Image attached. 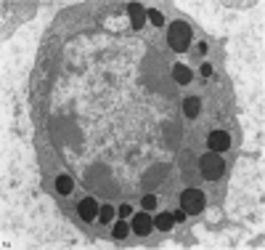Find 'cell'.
<instances>
[{"label": "cell", "mask_w": 265, "mask_h": 250, "mask_svg": "<svg viewBox=\"0 0 265 250\" xmlns=\"http://www.w3.org/2000/svg\"><path fill=\"white\" fill-rule=\"evenodd\" d=\"M191 40H194V32H191V27H188L186 22L170 24V30H167V43H170V48H173V51H178V53L188 51Z\"/></svg>", "instance_id": "cell-1"}, {"label": "cell", "mask_w": 265, "mask_h": 250, "mask_svg": "<svg viewBox=\"0 0 265 250\" xmlns=\"http://www.w3.org/2000/svg\"><path fill=\"white\" fill-rule=\"evenodd\" d=\"M199 168H202V176L207 181H217L223 176V171H225V162H223V157L217 152H207L202 160H199Z\"/></svg>", "instance_id": "cell-2"}, {"label": "cell", "mask_w": 265, "mask_h": 250, "mask_svg": "<svg viewBox=\"0 0 265 250\" xmlns=\"http://www.w3.org/2000/svg\"><path fill=\"white\" fill-rule=\"evenodd\" d=\"M181 208L186 210V216H199L204 208H207V200H204V192L202 189H186L181 194Z\"/></svg>", "instance_id": "cell-3"}, {"label": "cell", "mask_w": 265, "mask_h": 250, "mask_svg": "<svg viewBox=\"0 0 265 250\" xmlns=\"http://www.w3.org/2000/svg\"><path fill=\"white\" fill-rule=\"evenodd\" d=\"M207 146H210V152H225V149H231V136L225 133V131H212L210 138H207Z\"/></svg>", "instance_id": "cell-4"}, {"label": "cell", "mask_w": 265, "mask_h": 250, "mask_svg": "<svg viewBox=\"0 0 265 250\" xmlns=\"http://www.w3.org/2000/svg\"><path fill=\"white\" fill-rule=\"evenodd\" d=\"M132 231H136L138 237H146L154 231V218L149 216V213H136L132 216Z\"/></svg>", "instance_id": "cell-5"}, {"label": "cell", "mask_w": 265, "mask_h": 250, "mask_svg": "<svg viewBox=\"0 0 265 250\" xmlns=\"http://www.w3.org/2000/svg\"><path fill=\"white\" fill-rule=\"evenodd\" d=\"M77 210H80V218H82V221H93V218H98V210H101V208H98V202L93 200V197H85V200L80 202Z\"/></svg>", "instance_id": "cell-6"}, {"label": "cell", "mask_w": 265, "mask_h": 250, "mask_svg": "<svg viewBox=\"0 0 265 250\" xmlns=\"http://www.w3.org/2000/svg\"><path fill=\"white\" fill-rule=\"evenodd\" d=\"M127 14H130V24H132V30H141V27L146 24V11H144V6L132 3V6L127 8Z\"/></svg>", "instance_id": "cell-7"}, {"label": "cell", "mask_w": 265, "mask_h": 250, "mask_svg": "<svg viewBox=\"0 0 265 250\" xmlns=\"http://www.w3.org/2000/svg\"><path fill=\"white\" fill-rule=\"evenodd\" d=\"M173 77H175L178 86H188V82L194 80V72L188 69L186 64H175V67H173Z\"/></svg>", "instance_id": "cell-8"}, {"label": "cell", "mask_w": 265, "mask_h": 250, "mask_svg": "<svg viewBox=\"0 0 265 250\" xmlns=\"http://www.w3.org/2000/svg\"><path fill=\"white\" fill-rule=\"evenodd\" d=\"M183 112H186V117H196L199 112H202V101H199L196 96H188L183 101Z\"/></svg>", "instance_id": "cell-9"}, {"label": "cell", "mask_w": 265, "mask_h": 250, "mask_svg": "<svg viewBox=\"0 0 265 250\" xmlns=\"http://www.w3.org/2000/svg\"><path fill=\"white\" fill-rule=\"evenodd\" d=\"M154 226L159 229V231H170L175 226V218H173V213H159V216L154 218Z\"/></svg>", "instance_id": "cell-10"}, {"label": "cell", "mask_w": 265, "mask_h": 250, "mask_svg": "<svg viewBox=\"0 0 265 250\" xmlns=\"http://www.w3.org/2000/svg\"><path fill=\"white\" fill-rule=\"evenodd\" d=\"M56 189H59V194H72L74 192V181L66 173H61L59 179H56Z\"/></svg>", "instance_id": "cell-11"}, {"label": "cell", "mask_w": 265, "mask_h": 250, "mask_svg": "<svg viewBox=\"0 0 265 250\" xmlns=\"http://www.w3.org/2000/svg\"><path fill=\"white\" fill-rule=\"evenodd\" d=\"M146 19L154 24V27H162V24H165V16L159 14V11H154V8H151V11H146Z\"/></svg>", "instance_id": "cell-12"}, {"label": "cell", "mask_w": 265, "mask_h": 250, "mask_svg": "<svg viewBox=\"0 0 265 250\" xmlns=\"http://www.w3.org/2000/svg\"><path fill=\"white\" fill-rule=\"evenodd\" d=\"M130 234V226L125 224V221H119V224H114V237L117 239H125Z\"/></svg>", "instance_id": "cell-13"}, {"label": "cell", "mask_w": 265, "mask_h": 250, "mask_svg": "<svg viewBox=\"0 0 265 250\" xmlns=\"http://www.w3.org/2000/svg\"><path fill=\"white\" fill-rule=\"evenodd\" d=\"M111 216H114V210H111V205H103V208L98 210V221H101V224H109V221H111Z\"/></svg>", "instance_id": "cell-14"}, {"label": "cell", "mask_w": 265, "mask_h": 250, "mask_svg": "<svg viewBox=\"0 0 265 250\" xmlns=\"http://www.w3.org/2000/svg\"><path fill=\"white\" fill-rule=\"evenodd\" d=\"M157 208V197H154V194H146V197H144V210H154Z\"/></svg>", "instance_id": "cell-15"}, {"label": "cell", "mask_w": 265, "mask_h": 250, "mask_svg": "<svg viewBox=\"0 0 265 250\" xmlns=\"http://www.w3.org/2000/svg\"><path fill=\"white\" fill-rule=\"evenodd\" d=\"M117 213H119L122 218H130V216H132V208H130V205H119V208H117Z\"/></svg>", "instance_id": "cell-16"}, {"label": "cell", "mask_w": 265, "mask_h": 250, "mask_svg": "<svg viewBox=\"0 0 265 250\" xmlns=\"http://www.w3.org/2000/svg\"><path fill=\"white\" fill-rule=\"evenodd\" d=\"M199 72H202V77H212V64H202Z\"/></svg>", "instance_id": "cell-17"}, {"label": "cell", "mask_w": 265, "mask_h": 250, "mask_svg": "<svg viewBox=\"0 0 265 250\" xmlns=\"http://www.w3.org/2000/svg\"><path fill=\"white\" fill-rule=\"evenodd\" d=\"M173 218H175V224H181V221L186 218V210H183V208H181V210H175V213H173Z\"/></svg>", "instance_id": "cell-18"}]
</instances>
